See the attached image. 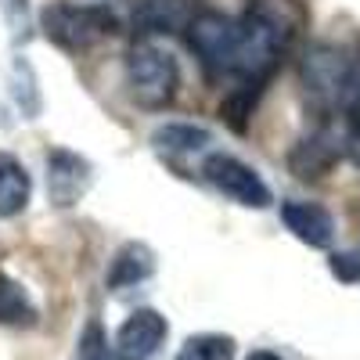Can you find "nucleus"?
I'll list each match as a JSON object with an SVG mask.
<instances>
[{
	"mask_svg": "<svg viewBox=\"0 0 360 360\" xmlns=\"http://www.w3.org/2000/svg\"><path fill=\"white\" fill-rule=\"evenodd\" d=\"M202 176H205L224 198L245 205V209H266L270 202H274V195H270V188H266V180H263L249 162L238 159V155H224V152L209 155V159L202 162Z\"/></svg>",
	"mask_w": 360,
	"mask_h": 360,
	"instance_id": "20e7f679",
	"label": "nucleus"
},
{
	"mask_svg": "<svg viewBox=\"0 0 360 360\" xmlns=\"http://www.w3.org/2000/svg\"><path fill=\"white\" fill-rule=\"evenodd\" d=\"M339 152H342V141H335L332 134L324 130V134H314L307 141H299V148L288 155V166H292V173L299 180H317V176H324L328 169L335 166Z\"/></svg>",
	"mask_w": 360,
	"mask_h": 360,
	"instance_id": "9d476101",
	"label": "nucleus"
},
{
	"mask_svg": "<svg viewBox=\"0 0 360 360\" xmlns=\"http://www.w3.org/2000/svg\"><path fill=\"white\" fill-rule=\"evenodd\" d=\"M173 360H234L231 335H191Z\"/></svg>",
	"mask_w": 360,
	"mask_h": 360,
	"instance_id": "dca6fc26",
	"label": "nucleus"
},
{
	"mask_svg": "<svg viewBox=\"0 0 360 360\" xmlns=\"http://www.w3.org/2000/svg\"><path fill=\"white\" fill-rule=\"evenodd\" d=\"M307 11L299 0H249L245 15L202 11L188 25V44L209 76H238L263 86L281 65V54L303 29Z\"/></svg>",
	"mask_w": 360,
	"mask_h": 360,
	"instance_id": "f257e3e1",
	"label": "nucleus"
},
{
	"mask_svg": "<svg viewBox=\"0 0 360 360\" xmlns=\"http://www.w3.org/2000/svg\"><path fill=\"white\" fill-rule=\"evenodd\" d=\"M245 360H281L278 353H270V349H256V353H249Z\"/></svg>",
	"mask_w": 360,
	"mask_h": 360,
	"instance_id": "6ab92c4d",
	"label": "nucleus"
},
{
	"mask_svg": "<svg viewBox=\"0 0 360 360\" xmlns=\"http://www.w3.org/2000/svg\"><path fill=\"white\" fill-rule=\"evenodd\" d=\"M8 83H11V94H15L22 115L25 119H37L44 101H40V90H37V72H33V65H29L25 58H15V62H11Z\"/></svg>",
	"mask_w": 360,
	"mask_h": 360,
	"instance_id": "2eb2a0df",
	"label": "nucleus"
},
{
	"mask_svg": "<svg viewBox=\"0 0 360 360\" xmlns=\"http://www.w3.org/2000/svg\"><path fill=\"white\" fill-rule=\"evenodd\" d=\"M155 274V252L148 249L144 242H127L108 263V274H105V285L112 292H123V288H134L141 281H148Z\"/></svg>",
	"mask_w": 360,
	"mask_h": 360,
	"instance_id": "1a4fd4ad",
	"label": "nucleus"
},
{
	"mask_svg": "<svg viewBox=\"0 0 360 360\" xmlns=\"http://www.w3.org/2000/svg\"><path fill=\"white\" fill-rule=\"evenodd\" d=\"M37 321V307L33 299H29V292L0 270V324H33Z\"/></svg>",
	"mask_w": 360,
	"mask_h": 360,
	"instance_id": "4468645a",
	"label": "nucleus"
},
{
	"mask_svg": "<svg viewBox=\"0 0 360 360\" xmlns=\"http://www.w3.org/2000/svg\"><path fill=\"white\" fill-rule=\"evenodd\" d=\"M346 152L353 155V162L360 166V108L353 115V123H349V137H346Z\"/></svg>",
	"mask_w": 360,
	"mask_h": 360,
	"instance_id": "a211bd4d",
	"label": "nucleus"
},
{
	"mask_svg": "<svg viewBox=\"0 0 360 360\" xmlns=\"http://www.w3.org/2000/svg\"><path fill=\"white\" fill-rule=\"evenodd\" d=\"M166 335H169L166 317L152 307H141L115 332L112 360H159V353L166 346Z\"/></svg>",
	"mask_w": 360,
	"mask_h": 360,
	"instance_id": "39448f33",
	"label": "nucleus"
},
{
	"mask_svg": "<svg viewBox=\"0 0 360 360\" xmlns=\"http://www.w3.org/2000/svg\"><path fill=\"white\" fill-rule=\"evenodd\" d=\"M44 37L69 54H83L98 47L101 40L119 33V18L105 4H72V0H54L40 11Z\"/></svg>",
	"mask_w": 360,
	"mask_h": 360,
	"instance_id": "f03ea898",
	"label": "nucleus"
},
{
	"mask_svg": "<svg viewBox=\"0 0 360 360\" xmlns=\"http://www.w3.org/2000/svg\"><path fill=\"white\" fill-rule=\"evenodd\" d=\"M281 224L310 249H328L335 242V217L321 202H281Z\"/></svg>",
	"mask_w": 360,
	"mask_h": 360,
	"instance_id": "6e6552de",
	"label": "nucleus"
},
{
	"mask_svg": "<svg viewBox=\"0 0 360 360\" xmlns=\"http://www.w3.org/2000/svg\"><path fill=\"white\" fill-rule=\"evenodd\" d=\"M213 144V134L205 127H195V123H166L152 134V148L159 155H191V152H205Z\"/></svg>",
	"mask_w": 360,
	"mask_h": 360,
	"instance_id": "f8f14e48",
	"label": "nucleus"
},
{
	"mask_svg": "<svg viewBox=\"0 0 360 360\" xmlns=\"http://www.w3.org/2000/svg\"><path fill=\"white\" fill-rule=\"evenodd\" d=\"M127 86L141 108H152V112L166 108L180 86L176 58L152 40H137L127 54Z\"/></svg>",
	"mask_w": 360,
	"mask_h": 360,
	"instance_id": "7ed1b4c3",
	"label": "nucleus"
},
{
	"mask_svg": "<svg viewBox=\"0 0 360 360\" xmlns=\"http://www.w3.org/2000/svg\"><path fill=\"white\" fill-rule=\"evenodd\" d=\"M29 195H33V180H29L25 166L15 155L0 152V220L18 217L29 205Z\"/></svg>",
	"mask_w": 360,
	"mask_h": 360,
	"instance_id": "9b49d317",
	"label": "nucleus"
},
{
	"mask_svg": "<svg viewBox=\"0 0 360 360\" xmlns=\"http://www.w3.org/2000/svg\"><path fill=\"white\" fill-rule=\"evenodd\" d=\"M332 274L342 281V285H360V249H346V252H335L328 259Z\"/></svg>",
	"mask_w": 360,
	"mask_h": 360,
	"instance_id": "f3484780",
	"label": "nucleus"
},
{
	"mask_svg": "<svg viewBox=\"0 0 360 360\" xmlns=\"http://www.w3.org/2000/svg\"><path fill=\"white\" fill-rule=\"evenodd\" d=\"M137 25L144 33H173L180 25H191L188 18V4L184 0H144Z\"/></svg>",
	"mask_w": 360,
	"mask_h": 360,
	"instance_id": "ddd939ff",
	"label": "nucleus"
},
{
	"mask_svg": "<svg viewBox=\"0 0 360 360\" xmlns=\"http://www.w3.org/2000/svg\"><path fill=\"white\" fill-rule=\"evenodd\" d=\"M90 180H94V169L90 162L69 148H51L47 152V198L58 209H69L76 205L86 191H90Z\"/></svg>",
	"mask_w": 360,
	"mask_h": 360,
	"instance_id": "423d86ee",
	"label": "nucleus"
},
{
	"mask_svg": "<svg viewBox=\"0 0 360 360\" xmlns=\"http://www.w3.org/2000/svg\"><path fill=\"white\" fill-rule=\"evenodd\" d=\"M303 86L317 105H335L349 90V62L332 47H314L303 62Z\"/></svg>",
	"mask_w": 360,
	"mask_h": 360,
	"instance_id": "0eeeda50",
	"label": "nucleus"
}]
</instances>
